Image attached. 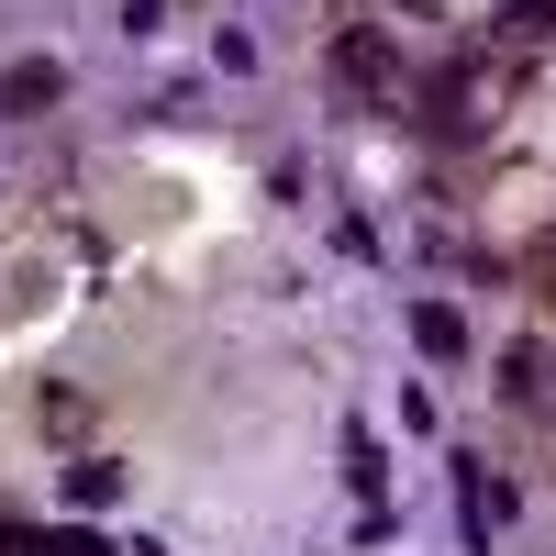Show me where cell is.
<instances>
[{"label": "cell", "mask_w": 556, "mask_h": 556, "mask_svg": "<svg viewBox=\"0 0 556 556\" xmlns=\"http://www.w3.org/2000/svg\"><path fill=\"white\" fill-rule=\"evenodd\" d=\"M0 556H112L89 523H0Z\"/></svg>", "instance_id": "4"}, {"label": "cell", "mask_w": 556, "mask_h": 556, "mask_svg": "<svg viewBox=\"0 0 556 556\" xmlns=\"http://www.w3.org/2000/svg\"><path fill=\"white\" fill-rule=\"evenodd\" d=\"M412 345H424L434 367H456V356H468V312H456V301H412Z\"/></svg>", "instance_id": "5"}, {"label": "cell", "mask_w": 556, "mask_h": 556, "mask_svg": "<svg viewBox=\"0 0 556 556\" xmlns=\"http://www.w3.org/2000/svg\"><path fill=\"white\" fill-rule=\"evenodd\" d=\"M334 78L356 89V101H390V89H401V56H390V34L345 23V34H334Z\"/></svg>", "instance_id": "1"}, {"label": "cell", "mask_w": 556, "mask_h": 556, "mask_svg": "<svg viewBox=\"0 0 556 556\" xmlns=\"http://www.w3.org/2000/svg\"><path fill=\"white\" fill-rule=\"evenodd\" d=\"M501 401H513V412H556V345H513V356H501Z\"/></svg>", "instance_id": "3"}, {"label": "cell", "mask_w": 556, "mask_h": 556, "mask_svg": "<svg viewBox=\"0 0 556 556\" xmlns=\"http://www.w3.org/2000/svg\"><path fill=\"white\" fill-rule=\"evenodd\" d=\"M56 101H67V67L56 56H12V67H0V112H12V123L56 112Z\"/></svg>", "instance_id": "2"}, {"label": "cell", "mask_w": 556, "mask_h": 556, "mask_svg": "<svg viewBox=\"0 0 556 556\" xmlns=\"http://www.w3.org/2000/svg\"><path fill=\"white\" fill-rule=\"evenodd\" d=\"M345 490H356V501H379V490H390V456H379V434H345Z\"/></svg>", "instance_id": "8"}, {"label": "cell", "mask_w": 556, "mask_h": 556, "mask_svg": "<svg viewBox=\"0 0 556 556\" xmlns=\"http://www.w3.org/2000/svg\"><path fill=\"white\" fill-rule=\"evenodd\" d=\"M67 501H78V513H101V501L123 490V468H112V456H67V479H56Z\"/></svg>", "instance_id": "7"}, {"label": "cell", "mask_w": 556, "mask_h": 556, "mask_svg": "<svg viewBox=\"0 0 556 556\" xmlns=\"http://www.w3.org/2000/svg\"><path fill=\"white\" fill-rule=\"evenodd\" d=\"M424 123H434V134H479V78H468V67H445V78H434V101H424Z\"/></svg>", "instance_id": "6"}]
</instances>
